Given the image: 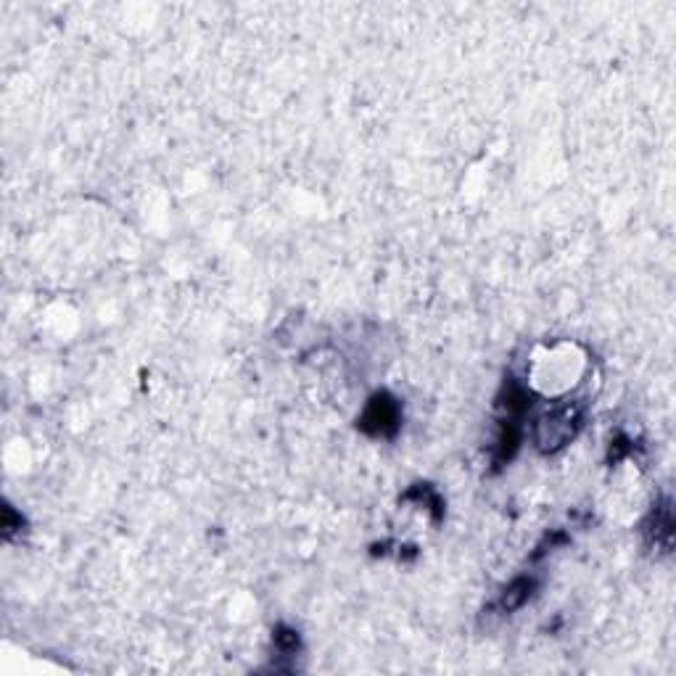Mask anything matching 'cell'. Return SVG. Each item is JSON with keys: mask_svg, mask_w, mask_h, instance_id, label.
Listing matches in <instances>:
<instances>
[{"mask_svg": "<svg viewBox=\"0 0 676 676\" xmlns=\"http://www.w3.org/2000/svg\"><path fill=\"white\" fill-rule=\"evenodd\" d=\"M399 426V407L397 402L386 394L370 399L368 410L362 415L360 428L373 436H391Z\"/></svg>", "mask_w": 676, "mask_h": 676, "instance_id": "7a4b0ae2", "label": "cell"}, {"mask_svg": "<svg viewBox=\"0 0 676 676\" xmlns=\"http://www.w3.org/2000/svg\"><path fill=\"white\" fill-rule=\"evenodd\" d=\"M576 426H579V415L576 410H558L552 415H544L537 426V441L542 449H558L568 439H574Z\"/></svg>", "mask_w": 676, "mask_h": 676, "instance_id": "6da1fadb", "label": "cell"}, {"mask_svg": "<svg viewBox=\"0 0 676 676\" xmlns=\"http://www.w3.org/2000/svg\"><path fill=\"white\" fill-rule=\"evenodd\" d=\"M531 597V581L529 579H518L510 589H505V597H502V605H505L507 610L518 608V605H523L526 600Z\"/></svg>", "mask_w": 676, "mask_h": 676, "instance_id": "3957f363", "label": "cell"}]
</instances>
